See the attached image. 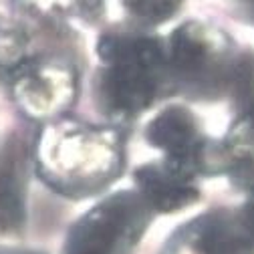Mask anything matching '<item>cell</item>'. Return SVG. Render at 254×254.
<instances>
[{"label": "cell", "instance_id": "cell-1", "mask_svg": "<svg viewBox=\"0 0 254 254\" xmlns=\"http://www.w3.org/2000/svg\"><path fill=\"white\" fill-rule=\"evenodd\" d=\"M125 131L113 123L61 117L41 127L30 147V166L55 194L71 200L93 198L123 174Z\"/></svg>", "mask_w": 254, "mask_h": 254}, {"label": "cell", "instance_id": "cell-2", "mask_svg": "<svg viewBox=\"0 0 254 254\" xmlns=\"http://www.w3.org/2000/svg\"><path fill=\"white\" fill-rule=\"evenodd\" d=\"M95 103L113 125H129L172 91L166 39L145 33H105L97 41Z\"/></svg>", "mask_w": 254, "mask_h": 254}, {"label": "cell", "instance_id": "cell-3", "mask_svg": "<svg viewBox=\"0 0 254 254\" xmlns=\"http://www.w3.org/2000/svg\"><path fill=\"white\" fill-rule=\"evenodd\" d=\"M168 75L172 91L194 99L226 95L236 65L232 39L210 22L186 20L166 39Z\"/></svg>", "mask_w": 254, "mask_h": 254}, {"label": "cell", "instance_id": "cell-4", "mask_svg": "<svg viewBox=\"0 0 254 254\" xmlns=\"http://www.w3.org/2000/svg\"><path fill=\"white\" fill-rule=\"evenodd\" d=\"M149 147L162 153L160 160L176 172L202 180L224 176L230 162V147L224 137H212L200 117L184 103L162 107L143 129Z\"/></svg>", "mask_w": 254, "mask_h": 254}, {"label": "cell", "instance_id": "cell-5", "mask_svg": "<svg viewBox=\"0 0 254 254\" xmlns=\"http://www.w3.org/2000/svg\"><path fill=\"white\" fill-rule=\"evenodd\" d=\"M153 212L135 190L113 192L69 228L63 254H135Z\"/></svg>", "mask_w": 254, "mask_h": 254}, {"label": "cell", "instance_id": "cell-6", "mask_svg": "<svg viewBox=\"0 0 254 254\" xmlns=\"http://www.w3.org/2000/svg\"><path fill=\"white\" fill-rule=\"evenodd\" d=\"M14 105L41 125L65 117L79 97V73L67 59L30 55L6 75Z\"/></svg>", "mask_w": 254, "mask_h": 254}, {"label": "cell", "instance_id": "cell-7", "mask_svg": "<svg viewBox=\"0 0 254 254\" xmlns=\"http://www.w3.org/2000/svg\"><path fill=\"white\" fill-rule=\"evenodd\" d=\"M135 192L153 214H176L194 206L202 198L198 180L188 178L162 160L145 162L133 172Z\"/></svg>", "mask_w": 254, "mask_h": 254}, {"label": "cell", "instance_id": "cell-8", "mask_svg": "<svg viewBox=\"0 0 254 254\" xmlns=\"http://www.w3.org/2000/svg\"><path fill=\"white\" fill-rule=\"evenodd\" d=\"M30 151L20 141H10L0 160V234L16 236L26 220V172Z\"/></svg>", "mask_w": 254, "mask_h": 254}, {"label": "cell", "instance_id": "cell-9", "mask_svg": "<svg viewBox=\"0 0 254 254\" xmlns=\"http://www.w3.org/2000/svg\"><path fill=\"white\" fill-rule=\"evenodd\" d=\"M20 8L41 18H91L101 12L103 0H18Z\"/></svg>", "mask_w": 254, "mask_h": 254}, {"label": "cell", "instance_id": "cell-10", "mask_svg": "<svg viewBox=\"0 0 254 254\" xmlns=\"http://www.w3.org/2000/svg\"><path fill=\"white\" fill-rule=\"evenodd\" d=\"M30 55V39L26 30L10 20H0V73L4 77Z\"/></svg>", "mask_w": 254, "mask_h": 254}, {"label": "cell", "instance_id": "cell-11", "mask_svg": "<svg viewBox=\"0 0 254 254\" xmlns=\"http://www.w3.org/2000/svg\"><path fill=\"white\" fill-rule=\"evenodd\" d=\"M184 0H121L123 8L137 22L153 26L174 18Z\"/></svg>", "mask_w": 254, "mask_h": 254}, {"label": "cell", "instance_id": "cell-12", "mask_svg": "<svg viewBox=\"0 0 254 254\" xmlns=\"http://www.w3.org/2000/svg\"><path fill=\"white\" fill-rule=\"evenodd\" d=\"M162 254H204L194 236L192 226H190V220L170 234L162 248Z\"/></svg>", "mask_w": 254, "mask_h": 254}, {"label": "cell", "instance_id": "cell-13", "mask_svg": "<svg viewBox=\"0 0 254 254\" xmlns=\"http://www.w3.org/2000/svg\"><path fill=\"white\" fill-rule=\"evenodd\" d=\"M0 254H47V252L33 248H18V246H0Z\"/></svg>", "mask_w": 254, "mask_h": 254}, {"label": "cell", "instance_id": "cell-14", "mask_svg": "<svg viewBox=\"0 0 254 254\" xmlns=\"http://www.w3.org/2000/svg\"><path fill=\"white\" fill-rule=\"evenodd\" d=\"M252 2H254V0H252Z\"/></svg>", "mask_w": 254, "mask_h": 254}]
</instances>
